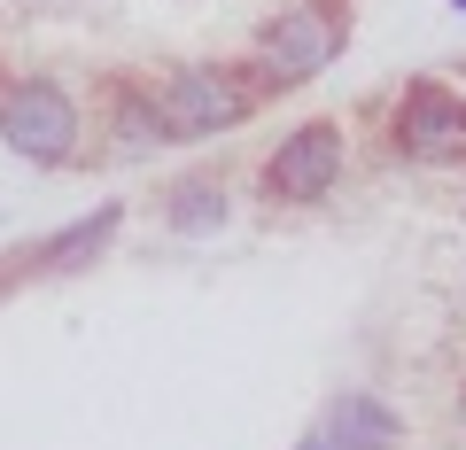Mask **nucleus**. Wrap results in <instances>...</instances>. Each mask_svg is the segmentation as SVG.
<instances>
[{"instance_id":"f03ea898","label":"nucleus","mask_w":466,"mask_h":450,"mask_svg":"<svg viewBox=\"0 0 466 450\" xmlns=\"http://www.w3.org/2000/svg\"><path fill=\"white\" fill-rule=\"evenodd\" d=\"M156 109H164V133L171 140H210V133H233V125L249 117V85L233 78V70H171L164 94H156Z\"/></svg>"},{"instance_id":"0eeeda50","label":"nucleus","mask_w":466,"mask_h":450,"mask_svg":"<svg viewBox=\"0 0 466 450\" xmlns=\"http://www.w3.org/2000/svg\"><path fill=\"white\" fill-rule=\"evenodd\" d=\"M109 234H116V202H109V210H94V217H78L70 234H55L47 256H39V272H78L86 256H101V241H109Z\"/></svg>"},{"instance_id":"9b49d317","label":"nucleus","mask_w":466,"mask_h":450,"mask_svg":"<svg viewBox=\"0 0 466 450\" xmlns=\"http://www.w3.org/2000/svg\"><path fill=\"white\" fill-rule=\"evenodd\" d=\"M451 8H459V16H466V0H451Z\"/></svg>"},{"instance_id":"9d476101","label":"nucleus","mask_w":466,"mask_h":450,"mask_svg":"<svg viewBox=\"0 0 466 450\" xmlns=\"http://www.w3.org/2000/svg\"><path fill=\"white\" fill-rule=\"evenodd\" d=\"M459 419H466V388H459Z\"/></svg>"},{"instance_id":"39448f33","label":"nucleus","mask_w":466,"mask_h":450,"mask_svg":"<svg viewBox=\"0 0 466 450\" xmlns=\"http://www.w3.org/2000/svg\"><path fill=\"white\" fill-rule=\"evenodd\" d=\"M334 47H342V32H334L327 8H311V0L280 8V16L257 32V63H265L272 85H303V78H319V70L334 63Z\"/></svg>"},{"instance_id":"1a4fd4ad","label":"nucleus","mask_w":466,"mask_h":450,"mask_svg":"<svg viewBox=\"0 0 466 450\" xmlns=\"http://www.w3.org/2000/svg\"><path fill=\"white\" fill-rule=\"evenodd\" d=\"M296 450H342V443H334V435H303Z\"/></svg>"},{"instance_id":"423d86ee","label":"nucleus","mask_w":466,"mask_h":450,"mask_svg":"<svg viewBox=\"0 0 466 450\" xmlns=\"http://www.w3.org/2000/svg\"><path fill=\"white\" fill-rule=\"evenodd\" d=\"M327 435H334L342 450H397V443H404V419L389 412L381 396L350 388V396H334V412H327Z\"/></svg>"},{"instance_id":"f257e3e1","label":"nucleus","mask_w":466,"mask_h":450,"mask_svg":"<svg viewBox=\"0 0 466 450\" xmlns=\"http://www.w3.org/2000/svg\"><path fill=\"white\" fill-rule=\"evenodd\" d=\"M0 140L32 164H70L78 155V101L55 78H16L0 94Z\"/></svg>"},{"instance_id":"6e6552de","label":"nucleus","mask_w":466,"mask_h":450,"mask_svg":"<svg viewBox=\"0 0 466 450\" xmlns=\"http://www.w3.org/2000/svg\"><path fill=\"white\" fill-rule=\"evenodd\" d=\"M164 217H171V234H218V225H226V195H218L210 179H187L179 195L164 202Z\"/></svg>"},{"instance_id":"7ed1b4c3","label":"nucleus","mask_w":466,"mask_h":450,"mask_svg":"<svg viewBox=\"0 0 466 450\" xmlns=\"http://www.w3.org/2000/svg\"><path fill=\"white\" fill-rule=\"evenodd\" d=\"M342 164H350V140L342 125H296V133L280 140V148L265 155V195L272 202H319L342 186Z\"/></svg>"},{"instance_id":"20e7f679","label":"nucleus","mask_w":466,"mask_h":450,"mask_svg":"<svg viewBox=\"0 0 466 450\" xmlns=\"http://www.w3.org/2000/svg\"><path fill=\"white\" fill-rule=\"evenodd\" d=\"M389 140H397V155H412V164H459L466 155V94H451V85H435V78H412L404 101H397Z\"/></svg>"}]
</instances>
